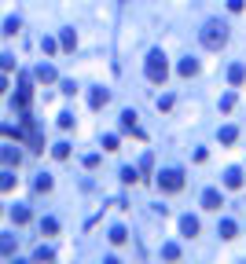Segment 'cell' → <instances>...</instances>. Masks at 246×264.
<instances>
[{
	"label": "cell",
	"instance_id": "cell-1",
	"mask_svg": "<svg viewBox=\"0 0 246 264\" xmlns=\"http://www.w3.org/2000/svg\"><path fill=\"white\" fill-rule=\"evenodd\" d=\"M198 41H202V48H209V52H221L224 44H228V26L213 19V22H206V26H202Z\"/></svg>",
	"mask_w": 246,
	"mask_h": 264
},
{
	"label": "cell",
	"instance_id": "cell-2",
	"mask_svg": "<svg viewBox=\"0 0 246 264\" xmlns=\"http://www.w3.org/2000/svg\"><path fill=\"white\" fill-rule=\"evenodd\" d=\"M144 70H147V81H151V85H165V77H169V63H165V55H162L158 48L147 52Z\"/></svg>",
	"mask_w": 246,
	"mask_h": 264
},
{
	"label": "cell",
	"instance_id": "cell-3",
	"mask_svg": "<svg viewBox=\"0 0 246 264\" xmlns=\"http://www.w3.org/2000/svg\"><path fill=\"white\" fill-rule=\"evenodd\" d=\"M158 187L169 191V195H177L184 187V173H180V169H162V173H158Z\"/></svg>",
	"mask_w": 246,
	"mask_h": 264
},
{
	"label": "cell",
	"instance_id": "cell-4",
	"mask_svg": "<svg viewBox=\"0 0 246 264\" xmlns=\"http://www.w3.org/2000/svg\"><path fill=\"white\" fill-rule=\"evenodd\" d=\"M221 206H224L221 191H217V187H206V191H202V209H221Z\"/></svg>",
	"mask_w": 246,
	"mask_h": 264
},
{
	"label": "cell",
	"instance_id": "cell-5",
	"mask_svg": "<svg viewBox=\"0 0 246 264\" xmlns=\"http://www.w3.org/2000/svg\"><path fill=\"white\" fill-rule=\"evenodd\" d=\"M107 103H111V92H107V88H92V96H88V106H92V110H103Z\"/></svg>",
	"mask_w": 246,
	"mask_h": 264
},
{
	"label": "cell",
	"instance_id": "cell-6",
	"mask_svg": "<svg viewBox=\"0 0 246 264\" xmlns=\"http://www.w3.org/2000/svg\"><path fill=\"white\" fill-rule=\"evenodd\" d=\"M180 235H184V239H195V235H198V216H191V213L180 216Z\"/></svg>",
	"mask_w": 246,
	"mask_h": 264
},
{
	"label": "cell",
	"instance_id": "cell-7",
	"mask_svg": "<svg viewBox=\"0 0 246 264\" xmlns=\"http://www.w3.org/2000/svg\"><path fill=\"white\" fill-rule=\"evenodd\" d=\"M19 250V235H0V257H8Z\"/></svg>",
	"mask_w": 246,
	"mask_h": 264
},
{
	"label": "cell",
	"instance_id": "cell-8",
	"mask_svg": "<svg viewBox=\"0 0 246 264\" xmlns=\"http://www.w3.org/2000/svg\"><path fill=\"white\" fill-rule=\"evenodd\" d=\"M224 187H232V191L242 187V169H228L224 173Z\"/></svg>",
	"mask_w": 246,
	"mask_h": 264
},
{
	"label": "cell",
	"instance_id": "cell-9",
	"mask_svg": "<svg viewBox=\"0 0 246 264\" xmlns=\"http://www.w3.org/2000/svg\"><path fill=\"white\" fill-rule=\"evenodd\" d=\"M217 235H221V239H235V235H239V224H235V220H221Z\"/></svg>",
	"mask_w": 246,
	"mask_h": 264
},
{
	"label": "cell",
	"instance_id": "cell-10",
	"mask_svg": "<svg viewBox=\"0 0 246 264\" xmlns=\"http://www.w3.org/2000/svg\"><path fill=\"white\" fill-rule=\"evenodd\" d=\"M228 81H232V85H235V88H239V85H242V81H246V66H242V63H235V66H232V70H228Z\"/></svg>",
	"mask_w": 246,
	"mask_h": 264
},
{
	"label": "cell",
	"instance_id": "cell-11",
	"mask_svg": "<svg viewBox=\"0 0 246 264\" xmlns=\"http://www.w3.org/2000/svg\"><path fill=\"white\" fill-rule=\"evenodd\" d=\"M33 77H37V81H44V85H52V81H55V70H52V66H48V63H41V66H37V73H33Z\"/></svg>",
	"mask_w": 246,
	"mask_h": 264
},
{
	"label": "cell",
	"instance_id": "cell-12",
	"mask_svg": "<svg viewBox=\"0 0 246 264\" xmlns=\"http://www.w3.org/2000/svg\"><path fill=\"white\" fill-rule=\"evenodd\" d=\"M121 129H125V132H136V136H140V129H136V110H125V114H121Z\"/></svg>",
	"mask_w": 246,
	"mask_h": 264
},
{
	"label": "cell",
	"instance_id": "cell-13",
	"mask_svg": "<svg viewBox=\"0 0 246 264\" xmlns=\"http://www.w3.org/2000/svg\"><path fill=\"white\" fill-rule=\"evenodd\" d=\"M107 239H111L114 246H121V242H125V239H129V231H125V228H121V224H114V228H111V235H107Z\"/></svg>",
	"mask_w": 246,
	"mask_h": 264
},
{
	"label": "cell",
	"instance_id": "cell-14",
	"mask_svg": "<svg viewBox=\"0 0 246 264\" xmlns=\"http://www.w3.org/2000/svg\"><path fill=\"white\" fill-rule=\"evenodd\" d=\"M217 136H221V143H235V139H239V129H235V125H224Z\"/></svg>",
	"mask_w": 246,
	"mask_h": 264
},
{
	"label": "cell",
	"instance_id": "cell-15",
	"mask_svg": "<svg viewBox=\"0 0 246 264\" xmlns=\"http://www.w3.org/2000/svg\"><path fill=\"white\" fill-rule=\"evenodd\" d=\"M0 162H4V165H19V150H15V147H4V150H0Z\"/></svg>",
	"mask_w": 246,
	"mask_h": 264
},
{
	"label": "cell",
	"instance_id": "cell-16",
	"mask_svg": "<svg viewBox=\"0 0 246 264\" xmlns=\"http://www.w3.org/2000/svg\"><path fill=\"white\" fill-rule=\"evenodd\" d=\"M198 73V63H195V59H184V63H180V77H195Z\"/></svg>",
	"mask_w": 246,
	"mask_h": 264
},
{
	"label": "cell",
	"instance_id": "cell-17",
	"mask_svg": "<svg viewBox=\"0 0 246 264\" xmlns=\"http://www.w3.org/2000/svg\"><path fill=\"white\" fill-rule=\"evenodd\" d=\"M11 220H15V224H26V220H29V209H26V206H15V209H11Z\"/></svg>",
	"mask_w": 246,
	"mask_h": 264
},
{
	"label": "cell",
	"instance_id": "cell-18",
	"mask_svg": "<svg viewBox=\"0 0 246 264\" xmlns=\"http://www.w3.org/2000/svg\"><path fill=\"white\" fill-rule=\"evenodd\" d=\"M162 257H165V260H177V257H180V246H177V242H165V246H162Z\"/></svg>",
	"mask_w": 246,
	"mask_h": 264
},
{
	"label": "cell",
	"instance_id": "cell-19",
	"mask_svg": "<svg viewBox=\"0 0 246 264\" xmlns=\"http://www.w3.org/2000/svg\"><path fill=\"white\" fill-rule=\"evenodd\" d=\"M41 231H44V235H55V231H59V220H52V216H44V220H41Z\"/></svg>",
	"mask_w": 246,
	"mask_h": 264
},
{
	"label": "cell",
	"instance_id": "cell-20",
	"mask_svg": "<svg viewBox=\"0 0 246 264\" xmlns=\"http://www.w3.org/2000/svg\"><path fill=\"white\" fill-rule=\"evenodd\" d=\"M121 180H125V183H136V180H140V173H136L132 165H125V169H121Z\"/></svg>",
	"mask_w": 246,
	"mask_h": 264
},
{
	"label": "cell",
	"instance_id": "cell-21",
	"mask_svg": "<svg viewBox=\"0 0 246 264\" xmlns=\"http://www.w3.org/2000/svg\"><path fill=\"white\" fill-rule=\"evenodd\" d=\"M74 44H78V37H74V29H63V48L74 52Z\"/></svg>",
	"mask_w": 246,
	"mask_h": 264
},
{
	"label": "cell",
	"instance_id": "cell-22",
	"mask_svg": "<svg viewBox=\"0 0 246 264\" xmlns=\"http://www.w3.org/2000/svg\"><path fill=\"white\" fill-rule=\"evenodd\" d=\"M232 106H235V96H232V92H228V96H221V110H224V114L232 110Z\"/></svg>",
	"mask_w": 246,
	"mask_h": 264
},
{
	"label": "cell",
	"instance_id": "cell-23",
	"mask_svg": "<svg viewBox=\"0 0 246 264\" xmlns=\"http://www.w3.org/2000/svg\"><path fill=\"white\" fill-rule=\"evenodd\" d=\"M52 154H55V158H70V147H66V143H55Z\"/></svg>",
	"mask_w": 246,
	"mask_h": 264
},
{
	"label": "cell",
	"instance_id": "cell-24",
	"mask_svg": "<svg viewBox=\"0 0 246 264\" xmlns=\"http://www.w3.org/2000/svg\"><path fill=\"white\" fill-rule=\"evenodd\" d=\"M11 187H15V176L4 173V176H0V191H11Z\"/></svg>",
	"mask_w": 246,
	"mask_h": 264
},
{
	"label": "cell",
	"instance_id": "cell-25",
	"mask_svg": "<svg viewBox=\"0 0 246 264\" xmlns=\"http://www.w3.org/2000/svg\"><path fill=\"white\" fill-rule=\"evenodd\" d=\"M33 257H37V260H52V257H55V253H52V250H48V246H37V253H33Z\"/></svg>",
	"mask_w": 246,
	"mask_h": 264
},
{
	"label": "cell",
	"instance_id": "cell-26",
	"mask_svg": "<svg viewBox=\"0 0 246 264\" xmlns=\"http://www.w3.org/2000/svg\"><path fill=\"white\" fill-rule=\"evenodd\" d=\"M19 26H22L19 19H8V22H4V33H19Z\"/></svg>",
	"mask_w": 246,
	"mask_h": 264
},
{
	"label": "cell",
	"instance_id": "cell-27",
	"mask_svg": "<svg viewBox=\"0 0 246 264\" xmlns=\"http://www.w3.org/2000/svg\"><path fill=\"white\" fill-rule=\"evenodd\" d=\"M103 150H118V136H103Z\"/></svg>",
	"mask_w": 246,
	"mask_h": 264
},
{
	"label": "cell",
	"instance_id": "cell-28",
	"mask_svg": "<svg viewBox=\"0 0 246 264\" xmlns=\"http://www.w3.org/2000/svg\"><path fill=\"white\" fill-rule=\"evenodd\" d=\"M37 191H52V176H37Z\"/></svg>",
	"mask_w": 246,
	"mask_h": 264
},
{
	"label": "cell",
	"instance_id": "cell-29",
	"mask_svg": "<svg viewBox=\"0 0 246 264\" xmlns=\"http://www.w3.org/2000/svg\"><path fill=\"white\" fill-rule=\"evenodd\" d=\"M59 125L70 129V125H74V114H70V110H63V114H59Z\"/></svg>",
	"mask_w": 246,
	"mask_h": 264
},
{
	"label": "cell",
	"instance_id": "cell-30",
	"mask_svg": "<svg viewBox=\"0 0 246 264\" xmlns=\"http://www.w3.org/2000/svg\"><path fill=\"white\" fill-rule=\"evenodd\" d=\"M242 8H246V4H242V0H228V11H235V15H239Z\"/></svg>",
	"mask_w": 246,
	"mask_h": 264
},
{
	"label": "cell",
	"instance_id": "cell-31",
	"mask_svg": "<svg viewBox=\"0 0 246 264\" xmlns=\"http://www.w3.org/2000/svg\"><path fill=\"white\" fill-rule=\"evenodd\" d=\"M0 92H8V81H4V77H0Z\"/></svg>",
	"mask_w": 246,
	"mask_h": 264
}]
</instances>
